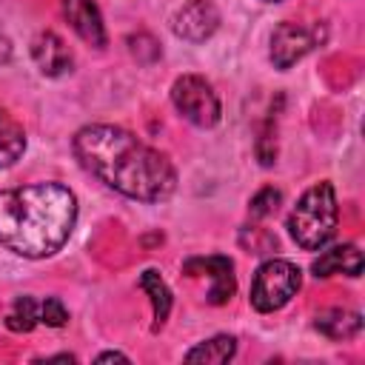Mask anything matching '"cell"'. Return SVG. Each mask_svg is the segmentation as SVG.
I'll use <instances>...</instances> for the list:
<instances>
[{"label":"cell","instance_id":"cell-1","mask_svg":"<svg viewBox=\"0 0 365 365\" xmlns=\"http://www.w3.org/2000/svg\"><path fill=\"white\" fill-rule=\"evenodd\" d=\"M71 145L80 165L123 197L160 202L177 188V171L171 160L120 125H83Z\"/></svg>","mask_w":365,"mask_h":365},{"label":"cell","instance_id":"cell-2","mask_svg":"<svg viewBox=\"0 0 365 365\" xmlns=\"http://www.w3.org/2000/svg\"><path fill=\"white\" fill-rule=\"evenodd\" d=\"M77 222V197L60 182L0 191V245L26 259L57 254Z\"/></svg>","mask_w":365,"mask_h":365},{"label":"cell","instance_id":"cell-3","mask_svg":"<svg viewBox=\"0 0 365 365\" xmlns=\"http://www.w3.org/2000/svg\"><path fill=\"white\" fill-rule=\"evenodd\" d=\"M339 205L331 182H314L288 214V234L305 251H319L336 234Z\"/></svg>","mask_w":365,"mask_h":365},{"label":"cell","instance_id":"cell-4","mask_svg":"<svg viewBox=\"0 0 365 365\" xmlns=\"http://www.w3.org/2000/svg\"><path fill=\"white\" fill-rule=\"evenodd\" d=\"M302 285V271L288 259H265L251 282V305L259 314L279 311Z\"/></svg>","mask_w":365,"mask_h":365},{"label":"cell","instance_id":"cell-5","mask_svg":"<svg viewBox=\"0 0 365 365\" xmlns=\"http://www.w3.org/2000/svg\"><path fill=\"white\" fill-rule=\"evenodd\" d=\"M171 103L188 123L200 128H211L220 123V97L211 88V83L200 74L177 77L171 86Z\"/></svg>","mask_w":365,"mask_h":365},{"label":"cell","instance_id":"cell-6","mask_svg":"<svg viewBox=\"0 0 365 365\" xmlns=\"http://www.w3.org/2000/svg\"><path fill=\"white\" fill-rule=\"evenodd\" d=\"M325 40L322 26H299V23H279L271 34V63L285 71L299 63L308 51H314Z\"/></svg>","mask_w":365,"mask_h":365},{"label":"cell","instance_id":"cell-7","mask_svg":"<svg viewBox=\"0 0 365 365\" xmlns=\"http://www.w3.org/2000/svg\"><path fill=\"white\" fill-rule=\"evenodd\" d=\"M182 271L188 277H211V288H208V302L211 305H225L234 291H237V279H234V262L228 257H191L182 262Z\"/></svg>","mask_w":365,"mask_h":365},{"label":"cell","instance_id":"cell-8","mask_svg":"<svg viewBox=\"0 0 365 365\" xmlns=\"http://www.w3.org/2000/svg\"><path fill=\"white\" fill-rule=\"evenodd\" d=\"M220 29V11L211 0H188L174 14V34L188 43H205Z\"/></svg>","mask_w":365,"mask_h":365},{"label":"cell","instance_id":"cell-9","mask_svg":"<svg viewBox=\"0 0 365 365\" xmlns=\"http://www.w3.org/2000/svg\"><path fill=\"white\" fill-rule=\"evenodd\" d=\"M63 14L68 20V26L77 31L80 40H86L94 48L106 46V26H103V14L97 9L94 0H60Z\"/></svg>","mask_w":365,"mask_h":365},{"label":"cell","instance_id":"cell-10","mask_svg":"<svg viewBox=\"0 0 365 365\" xmlns=\"http://www.w3.org/2000/svg\"><path fill=\"white\" fill-rule=\"evenodd\" d=\"M31 57L46 77H60L71 68V51L54 31H40L31 40Z\"/></svg>","mask_w":365,"mask_h":365},{"label":"cell","instance_id":"cell-11","mask_svg":"<svg viewBox=\"0 0 365 365\" xmlns=\"http://www.w3.org/2000/svg\"><path fill=\"white\" fill-rule=\"evenodd\" d=\"M311 271H314V277H331V274L359 277L362 274V254L354 242H342V245H334V248L322 251L311 262Z\"/></svg>","mask_w":365,"mask_h":365},{"label":"cell","instance_id":"cell-12","mask_svg":"<svg viewBox=\"0 0 365 365\" xmlns=\"http://www.w3.org/2000/svg\"><path fill=\"white\" fill-rule=\"evenodd\" d=\"M314 328L328 339H354L362 331V317L348 308H328L314 317Z\"/></svg>","mask_w":365,"mask_h":365},{"label":"cell","instance_id":"cell-13","mask_svg":"<svg viewBox=\"0 0 365 365\" xmlns=\"http://www.w3.org/2000/svg\"><path fill=\"white\" fill-rule=\"evenodd\" d=\"M140 288L148 294L151 308H154V325H151V331H160L165 325V319H168V311H171V291H168L165 279L160 277V271H154V268H145L140 274Z\"/></svg>","mask_w":365,"mask_h":365},{"label":"cell","instance_id":"cell-14","mask_svg":"<svg viewBox=\"0 0 365 365\" xmlns=\"http://www.w3.org/2000/svg\"><path fill=\"white\" fill-rule=\"evenodd\" d=\"M26 151V131L23 125L6 111L0 108V168L17 163Z\"/></svg>","mask_w":365,"mask_h":365},{"label":"cell","instance_id":"cell-15","mask_svg":"<svg viewBox=\"0 0 365 365\" xmlns=\"http://www.w3.org/2000/svg\"><path fill=\"white\" fill-rule=\"evenodd\" d=\"M237 354V339L228 334H220L214 339H205L200 345H194L185 354V362H205V365H222Z\"/></svg>","mask_w":365,"mask_h":365},{"label":"cell","instance_id":"cell-16","mask_svg":"<svg viewBox=\"0 0 365 365\" xmlns=\"http://www.w3.org/2000/svg\"><path fill=\"white\" fill-rule=\"evenodd\" d=\"M40 322V308L31 297H17L14 299V308L9 311L6 317V328L9 331H17V334H29L34 325Z\"/></svg>","mask_w":365,"mask_h":365},{"label":"cell","instance_id":"cell-17","mask_svg":"<svg viewBox=\"0 0 365 365\" xmlns=\"http://www.w3.org/2000/svg\"><path fill=\"white\" fill-rule=\"evenodd\" d=\"M279 202H282V191L274 188V185H265V188H259V191L251 197L248 211H251L254 220H262V217H271Z\"/></svg>","mask_w":365,"mask_h":365},{"label":"cell","instance_id":"cell-18","mask_svg":"<svg viewBox=\"0 0 365 365\" xmlns=\"http://www.w3.org/2000/svg\"><path fill=\"white\" fill-rule=\"evenodd\" d=\"M128 51L140 60V63H151L160 57V46L151 34H137V37H128Z\"/></svg>","mask_w":365,"mask_h":365},{"label":"cell","instance_id":"cell-19","mask_svg":"<svg viewBox=\"0 0 365 365\" xmlns=\"http://www.w3.org/2000/svg\"><path fill=\"white\" fill-rule=\"evenodd\" d=\"M40 322H46V325H51V328L66 325V322H68V311H66V305H63L57 297H48V299L40 305Z\"/></svg>","mask_w":365,"mask_h":365},{"label":"cell","instance_id":"cell-20","mask_svg":"<svg viewBox=\"0 0 365 365\" xmlns=\"http://www.w3.org/2000/svg\"><path fill=\"white\" fill-rule=\"evenodd\" d=\"M248 231H251V242L242 240V245H248L251 254H268L271 248H277V237L268 234L265 228H248Z\"/></svg>","mask_w":365,"mask_h":365},{"label":"cell","instance_id":"cell-21","mask_svg":"<svg viewBox=\"0 0 365 365\" xmlns=\"http://www.w3.org/2000/svg\"><path fill=\"white\" fill-rule=\"evenodd\" d=\"M9 60H11V43H9V37L0 34V66H6Z\"/></svg>","mask_w":365,"mask_h":365},{"label":"cell","instance_id":"cell-22","mask_svg":"<svg viewBox=\"0 0 365 365\" xmlns=\"http://www.w3.org/2000/svg\"><path fill=\"white\" fill-rule=\"evenodd\" d=\"M111 359L128 362V356H125V354H120V351H106V354H100V356H97V362H111Z\"/></svg>","mask_w":365,"mask_h":365},{"label":"cell","instance_id":"cell-23","mask_svg":"<svg viewBox=\"0 0 365 365\" xmlns=\"http://www.w3.org/2000/svg\"><path fill=\"white\" fill-rule=\"evenodd\" d=\"M268 3H279V0H268Z\"/></svg>","mask_w":365,"mask_h":365}]
</instances>
